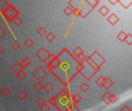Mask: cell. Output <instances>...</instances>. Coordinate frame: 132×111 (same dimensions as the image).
I'll list each match as a JSON object with an SVG mask.
<instances>
[{
	"label": "cell",
	"mask_w": 132,
	"mask_h": 111,
	"mask_svg": "<svg viewBox=\"0 0 132 111\" xmlns=\"http://www.w3.org/2000/svg\"><path fill=\"white\" fill-rule=\"evenodd\" d=\"M2 15L5 17V19L9 21V22H12V19L18 16L19 14V12L11 4H9L7 5V7L2 12Z\"/></svg>",
	"instance_id": "1"
},
{
	"label": "cell",
	"mask_w": 132,
	"mask_h": 111,
	"mask_svg": "<svg viewBox=\"0 0 132 111\" xmlns=\"http://www.w3.org/2000/svg\"><path fill=\"white\" fill-rule=\"evenodd\" d=\"M32 75L33 77H35L38 81H42L48 75V72L41 66H38L32 73Z\"/></svg>",
	"instance_id": "2"
},
{
	"label": "cell",
	"mask_w": 132,
	"mask_h": 111,
	"mask_svg": "<svg viewBox=\"0 0 132 111\" xmlns=\"http://www.w3.org/2000/svg\"><path fill=\"white\" fill-rule=\"evenodd\" d=\"M50 53H49V51L45 48V47H42L37 53H36V56L43 63H46V60L48 59V58L50 57Z\"/></svg>",
	"instance_id": "3"
},
{
	"label": "cell",
	"mask_w": 132,
	"mask_h": 111,
	"mask_svg": "<svg viewBox=\"0 0 132 111\" xmlns=\"http://www.w3.org/2000/svg\"><path fill=\"white\" fill-rule=\"evenodd\" d=\"M119 17L116 15V14H114V13H112V14H111V15L109 16V17H108V19H107V20H108V22L111 25H114L118 21H119Z\"/></svg>",
	"instance_id": "4"
},
{
	"label": "cell",
	"mask_w": 132,
	"mask_h": 111,
	"mask_svg": "<svg viewBox=\"0 0 132 111\" xmlns=\"http://www.w3.org/2000/svg\"><path fill=\"white\" fill-rule=\"evenodd\" d=\"M112 86H113V82H112V80H111L109 77H104V83H103L102 87L105 88L106 90H108V89H110Z\"/></svg>",
	"instance_id": "5"
},
{
	"label": "cell",
	"mask_w": 132,
	"mask_h": 111,
	"mask_svg": "<svg viewBox=\"0 0 132 111\" xmlns=\"http://www.w3.org/2000/svg\"><path fill=\"white\" fill-rule=\"evenodd\" d=\"M31 63H32V61L29 57H25L19 63H20L21 66L22 67V69H25V68L28 67L31 64Z\"/></svg>",
	"instance_id": "6"
},
{
	"label": "cell",
	"mask_w": 132,
	"mask_h": 111,
	"mask_svg": "<svg viewBox=\"0 0 132 111\" xmlns=\"http://www.w3.org/2000/svg\"><path fill=\"white\" fill-rule=\"evenodd\" d=\"M43 89L45 90V91L48 93H52V91L54 90V86L50 83V82H47L44 86H43Z\"/></svg>",
	"instance_id": "7"
},
{
	"label": "cell",
	"mask_w": 132,
	"mask_h": 111,
	"mask_svg": "<svg viewBox=\"0 0 132 111\" xmlns=\"http://www.w3.org/2000/svg\"><path fill=\"white\" fill-rule=\"evenodd\" d=\"M22 70H23V69H22V67L21 66V65H20L19 63H15L11 67V70H12L15 74L16 73H18V72Z\"/></svg>",
	"instance_id": "8"
},
{
	"label": "cell",
	"mask_w": 132,
	"mask_h": 111,
	"mask_svg": "<svg viewBox=\"0 0 132 111\" xmlns=\"http://www.w3.org/2000/svg\"><path fill=\"white\" fill-rule=\"evenodd\" d=\"M110 96H111V93H110V92H106L104 95H102L101 100H102L106 104H111Z\"/></svg>",
	"instance_id": "9"
},
{
	"label": "cell",
	"mask_w": 132,
	"mask_h": 111,
	"mask_svg": "<svg viewBox=\"0 0 132 111\" xmlns=\"http://www.w3.org/2000/svg\"><path fill=\"white\" fill-rule=\"evenodd\" d=\"M15 76H16V77H17L18 80H19L22 81V80H24L26 78L27 74H26V72H24L23 70H21V71L16 73H15Z\"/></svg>",
	"instance_id": "10"
},
{
	"label": "cell",
	"mask_w": 132,
	"mask_h": 111,
	"mask_svg": "<svg viewBox=\"0 0 132 111\" xmlns=\"http://www.w3.org/2000/svg\"><path fill=\"white\" fill-rule=\"evenodd\" d=\"M109 12H110V10H109V8H108L106 5L101 6V8H100V9H99V13H100L101 15H103V16L107 15L109 13Z\"/></svg>",
	"instance_id": "11"
},
{
	"label": "cell",
	"mask_w": 132,
	"mask_h": 111,
	"mask_svg": "<svg viewBox=\"0 0 132 111\" xmlns=\"http://www.w3.org/2000/svg\"><path fill=\"white\" fill-rule=\"evenodd\" d=\"M81 100H82V97L79 93H76V94H74V95H73L71 97V101L73 102L76 104L77 103H79Z\"/></svg>",
	"instance_id": "12"
},
{
	"label": "cell",
	"mask_w": 132,
	"mask_h": 111,
	"mask_svg": "<svg viewBox=\"0 0 132 111\" xmlns=\"http://www.w3.org/2000/svg\"><path fill=\"white\" fill-rule=\"evenodd\" d=\"M17 97L19 99V100H25L26 97H27V93L24 91V90H19L18 93H17Z\"/></svg>",
	"instance_id": "13"
},
{
	"label": "cell",
	"mask_w": 132,
	"mask_h": 111,
	"mask_svg": "<svg viewBox=\"0 0 132 111\" xmlns=\"http://www.w3.org/2000/svg\"><path fill=\"white\" fill-rule=\"evenodd\" d=\"M126 36H127V33H126L125 31H121V32H120L118 34L117 38H118V40H120L121 42H124V41H125V39Z\"/></svg>",
	"instance_id": "14"
},
{
	"label": "cell",
	"mask_w": 132,
	"mask_h": 111,
	"mask_svg": "<svg viewBox=\"0 0 132 111\" xmlns=\"http://www.w3.org/2000/svg\"><path fill=\"white\" fill-rule=\"evenodd\" d=\"M118 2H120L124 6V8H128L131 5L132 0H118Z\"/></svg>",
	"instance_id": "15"
},
{
	"label": "cell",
	"mask_w": 132,
	"mask_h": 111,
	"mask_svg": "<svg viewBox=\"0 0 132 111\" xmlns=\"http://www.w3.org/2000/svg\"><path fill=\"white\" fill-rule=\"evenodd\" d=\"M12 22L15 25H16V26H19V25H21V24L22 23V19L21 18H19V15H18V16L15 17V18L12 19Z\"/></svg>",
	"instance_id": "16"
},
{
	"label": "cell",
	"mask_w": 132,
	"mask_h": 111,
	"mask_svg": "<svg viewBox=\"0 0 132 111\" xmlns=\"http://www.w3.org/2000/svg\"><path fill=\"white\" fill-rule=\"evenodd\" d=\"M33 44H34V42H33V40H32L30 38H27V39L24 41V45H25V46H26V48H28V49L31 48V47L33 46Z\"/></svg>",
	"instance_id": "17"
},
{
	"label": "cell",
	"mask_w": 132,
	"mask_h": 111,
	"mask_svg": "<svg viewBox=\"0 0 132 111\" xmlns=\"http://www.w3.org/2000/svg\"><path fill=\"white\" fill-rule=\"evenodd\" d=\"M1 93H2V96L7 97V96H9L11 93V90L8 87H5L4 88H2L1 90Z\"/></svg>",
	"instance_id": "18"
},
{
	"label": "cell",
	"mask_w": 132,
	"mask_h": 111,
	"mask_svg": "<svg viewBox=\"0 0 132 111\" xmlns=\"http://www.w3.org/2000/svg\"><path fill=\"white\" fill-rule=\"evenodd\" d=\"M9 4V3L7 0H0V12H2Z\"/></svg>",
	"instance_id": "19"
},
{
	"label": "cell",
	"mask_w": 132,
	"mask_h": 111,
	"mask_svg": "<svg viewBox=\"0 0 132 111\" xmlns=\"http://www.w3.org/2000/svg\"><path fill=\"white\" fill-rule=\"evenodd\" d=\"M46 39L50 42H53V41L56 39V36H55V35H54L53 32H48V33L46 35Z\"/></svg>",
	"instance_id": "20"
},
{
	"label": "cell",
	"mask_w": 132,
	"mask_h": 111,
	"mask_svg": "<svg viewBox=\"0 0 132 111\" xmlns=\"http://www.w3.org/2000/svg\"><path fill=\"white\" fill-rule=\"evenodd\" d=\"M34 89H35L36 91H38V92L41 91V90L43 89V85L42 84L41 81H38V82L34 85Z\"/></svg>",
	"instance_id": "21"
},
{
	"label": "cell",
	"mask_w": 132,
	"mask_h": 111,
	"mask_svg": "<svg viewBox=\"0 0 132 111\" xmlns=\"http://www.w3.org/2000/svg\"><path fill=\"white\" fill-rule=\"evenodd\" d=\"M63 12L67 15H70L73 14V9L70 7V6H67L64 9H63Z\"/></svg>",
	"instance_id": "22"
},
{
	"label": "cell",
	"mask_w": 132,
	"mask_h": 111,
	"mask_svg": "<svg viewBox=\"0 0 132 111\" xmlns=\"http://www.w3.org/2000/svg\"><path fill=\"white\" fill-rule=\"evenodd\" d=\"M37 33H38V35L39 36H43L45 34H46V29L43 27V26H40L38 29H37Z\"/></svg>",
	"instance_id": "23"
},
{
	"label": "cell",
	"mask_w": 132,
	"mask_h": 111,
	"mask_svg": "<svg viewBox=\"0 0 132 111\" xmlns=\"http://www.w3.org/2000/svg\"><path fill=\"white\" fill-rule=\"evenodd\" d=\"M125 42H126V44H128V46H131L132 44V35L131 33L127 34V36L124 41Z\"/></svg>",
	"instance_id": "24"
},
{
	"label": "cell",
	"mask_w": 132,
	"mask_h": 111,
	"mask_svg": "<svg viewBox=\"0 0 132 111\" xmlns=\"http://www.w3.org/2000/svg\"><path fill=\"white\" fill-rule=\"evenodd\" d=\"M80 89L83 91V92H87L89 89H90V86L87 83H83L80 86Z\"/></svg>",
	"instance_id": "25"
},
{
	"label": "cell",
	"mask_w": 132,
	"mask_h": 111,
	"mask_svg": "<svg viewBox=\"0 0 132 111\" xmlns=\"http://www.w3.org/2000/svg\"><path fill=\"white\" fill-rule=\"evenodd\" d=\"M46 104V102H45V100H43V98H42V97H39L36 100V104L39 107H39H41L43 105H44Z\"/></svg>",
	"instance_id": "26"
},
{
	"label": "cell",
	"mask_w": 132,
	"mask_h": 111,
	"mask_svg": "<svg viewBox=\"0 0 132 111\" xmlns=\"http://www.w3.org/2000/svg\"><path fill=\"white\" fill-rule=\"evenodd\" d=\"M84 53V50L80 47V46H77V48H75L74 49V50L73 51V54L75 56H77L79 54H80V53Z\"/></svg>",
	"instance_id": "27"
},
{
	"label": "cell",
	"mask_w": 132,
	"mask_h": 111,
	"mask_svg": "<svg viewBox=\"0 0 132 111\" xmlns=\"http://www.w3.org/2000/svg\"><path fill=\"white\" fill-rule=\"evenodd\" d=\"M104 77L102 76H100L97 80H96V83L100 87H102L103 86V83H104Z\"/></svg>",
	"instance_id": "28"
},
{
	"label": "cell",
	"mask_w": 132,
	"mask_h": 111,
	"mask_svg": "<svg viewBox=\"0 0 132 111\" xmlns=\"http://www.w3.org/2000/svg\"><path fill=\"white\" fill-rule=\"evenodd\" d=\"M20 47H21V45H20L18 42H14L11 45V48H12L13 50H15V51L18 50Z\"/></svg>",
	"instance_id": "29"
},
{
	"label": "cell",
	"mask_w": 132,
	"mask_h": 111,
	"mask_svg": "<svg viewBox=\"0 0 132 111\" xmlns=\"http://www.w3.org/2000/svg\"><path fill=\"white\" fill-rule=\"evenodd\" d=\"M76 57H77V60H78L79 62H83V61H84V60L86 59V56H85V55H84V53L79 54V55H78L77 56H76Z\"/></svg>",
	"instance_id": "30"
},
{
	"label": "cell",
	"mask_w": 132,
	"mask_h": 111,
	"mask_svg": "<svg viewBox=\"0 0 132 111\" xmlns=\"http://www.w3.org/2000/svg\"><path fill=\"white\" fill-rule=\"evenodd\" d=\"M6 34V30L0 25V39H2Z\"/></svg>",
	"instance_id": "31"
},
{
	"label": "cell",
	"mask_w": 132,
	"mask_h": 111,
	"mask_svg": "<svg viewBox=\"0 0 132 111\" xmlns=\"http://www.w3.org/2000/svg\"><path fill=\"white\" fill-rule=\"evenodd\" d=\"M110 100H111V103L114 104V103H115V102L118 100V97H116V95H114V94H111V96H110Z\"/></svg>",
	"instance_id": "32"
},
{
	"label": "cell",
	"mask_w": 132,
	"mask_h": 111,
	"mask_svg": "<svg viewBox=\"0 0 132 111\" xmlns=\"http://www.w3.org/2000/svg\"><path fill=\"white\" fill-rule=\"evenodd\" d=\"M39 110H50L51 109L49 107V106H47V105L45 104L43 105L41 107H39Z\"/></svg>",
	"instance_id": "33"
},
{
	"label": "cell",
	"mask_w": 132,
	"mask_h": 111,
	"mask_svg": "<svg viewBox=\"0 0 132 111\" xmlns=\"http://www.w3.org/2000/svg\"><path fill=\"white\" fill-rule=\"evenodd\" d=\"M120 110L121 111H131V109L130 108V107H128V105H124L121 109H120Z\"/></svg>",
	"instance_id": "34"
},
{
	"label": "cell",
	"mask_w": 132,
	"mask_h": 111,
	"mask_svg": "<svg viewBox=\"0 0 132 111\" xmlns=\"http://www.w3.org/2000/svg\"><path fill=\"white\" fill-rule=\"evenodd\" d=\"M57 103V100H56V98L54 97V98H51L50 100V104H52V105H53V106H56V104Z\"/></svg>",
	"instance_id": "35"
},
{
	"label": "cell",
	"mask_w": 132,
	"mask_h": 111,
	"mask_svg": "<svg viewBox=\"0 0 132 111\" xmlns=\"http://www.w3.org/2000/svg\"><path fill=\"white\" fill-rule=\"evenodd\" d=\"M110 1V2L111 3V4H113V5H115L118 2V0H109Z\"/></svg>",
	"instance_id": "36"
},
{
	"label": "cell",
	"mask_w": 132,
	"mask_h": 111,
	"mask_svg": "<svg viewBox=\"0 0 132 111\" xmlns=\"http://www.w3.org/2000/svg\"><path fill=\"white\" fill-rule=\"evenodd\" d=\"M3 51H4V49H3V48L0 46V56H1V54L3 53Z\"/></svg>",
	"instance_id": "37"
}]
</instances>
